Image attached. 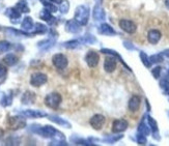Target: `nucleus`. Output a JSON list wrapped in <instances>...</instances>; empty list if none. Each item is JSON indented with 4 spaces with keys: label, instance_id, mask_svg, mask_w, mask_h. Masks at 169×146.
I'll use <instances>...</instances> for the list:
<instances>
[{
    "label": "nucleus",
    "instance_id": "2eb2a0df",
    "mask_svg": "<svg viewBox=\"0 0 169 146\" xmlns=\"http://www.w3.org/2000/svg\"><path fill=\"white\" fill-rule=\"evenodd\" d=\"M139 106H140V97L139 96H133L130 100L129 102V109L131 111H137L138 109H139Z\"/></svg>",
    "mask_w": 169,
    "mask_h": 146
},
{
    "label": "nucleus",
    "instance_id": "7ed1b4c3",
    "mask_svg": "<svg viewBox=\"0 0 169 146\" xmlns=\"http://www.w3.org/2000/svg\"><path fill=\"white\" fill-rule=\"evenodd\" d=\"M52 63L57 70H65L66 69L67 64H69V60H67L66 55H63L61 53H58V54L53 55Z\"/></svg>",
    "mask_w": 169,
    "mask_h": 146
},
{
    "label": "nucleus",
    "instance_id": "412c9836",
    "mask_svg": "<svg viewBox=\"0 0 169 146\" xmlns=\"http://www.w3.org/2000/svg\"><path fill=\"white\" fill-rule=\"evenodd\" d=\"M8 15L9 16V18H11V19H19V18H20V13H19V11H17V9H15V8L8 9Z\"/></svg>",
    "mask_w": 169,
    "mask_h": 146
},
{
    "label": "nucleus",
    "instance_id": "c85d7f7f",
    "mask_svg": "<svg viewBox=\"0 0 169 146\" xmlns=\"http://www.w3.org/2000/svg\"><path fill=\"white\" fill-rule=\"evenodd\" d=\"M51 2H56V3H61L62 0H51Z\"/></svg>",
    "mask_w": 169,
    "mask_h": 146
},
{
    "label": "nucleus",
    "instance_id": "bb28decb",
    "mask_svg": "<svg viewBox=\"0 0 169 146\" xmlns=\"http://www.w3.org/2000/svg\"><path fill=\"white\" fill-rule=\"evenodd\" d=\"M61 12L62 13H67V9H69V2L67 1H62L61 2Z\"/></svg>",
    "mask_w": 169,
    "mask_h": 146
},
{
    "label": "nucleus",
    "instance_id": "f257e3e1",
    "mask_svg": "<svg viewBox=\"0 0 169 146\" xmlns=\"http://www.w3.org/2000/svg\"><path fill=\"white\" fill-rule=\"evenodd\" d=\"M61 102L62 97L58 92H51L45 97V105L51 109H57Z\"/></svg>",
    "mask_w": 169,
    "mask_h": 146
},
{
    "label": "nucleus",
    "instance_id": "423d86ee",
    "mask_svg": "<svg viewBox=\"0 0 169 146\" xmlns=\"http://www.w3.org/2000/svg\"><path fill=\"white\" fill-rule=\"evenodd\" d=\"M119 27L124 31H126L127 33H130V34H133V33L136 32L137 30V26L133 21H130V20L127 19H123L119 21Z\"/></svg>",
    "mask_w": 169,
    "mask_h": 146
},
{
    "label": "nucleus",
    "instance_id": "f03ea898",
    "mask_svg": "<svg viewBox=\"0 0 169 146\" xmlns=\"http://www.w3.org/2000/svg\"><path fill=\"white\" fill-rule=\"evenodd\" d=\"M88 15H89V9L86 6L81 5L77 8V11L75 13V20L77 22H79L80 24L84 25L88 21Z\"/></svg>",
    "mask_w": 169,
    "mask_h": 146
},
{
    "label": "nucleus",
    "instance_id": "9b49d317",
    "mask_svg": "<svg viewBox=\"0 0 169 146\" xmlns=\"http://www.w3.org/2000/svg\"><path fill=\"white\" fill-rule=\"evenodd\" d=\"M104 69L107 73H112L116 69V61L112 57H108L104 62Z\"/></svg>",
    "mask_w": 169,
    "mask_h": 146
},
{
    "label": "nucleus",
    "instance_id": "1a4fd4ad",
    "mask_svg": "<svg viewBox=\"0 0 169 146\" xmlns=\"http://www.w3.org/2000/svg\"><path fill=\"white\" fill-rule=\"evenodd\" d=\"M128 128V122L124 119H117L113 122L112 131L114 133H119V132L124 131Z\"/></svg>",
    "mask_w": 169,
    "mask_h": 146
},
{
    "label": "nucleus",
    "instance_id": "9d476101",
    "mask_svg": "<svg viewBox=\"0 0 169 146\" xmlns=\"http://www.w3.org/2000/svg\"><path fill=\"white\" fill-rule=\"evenodd\" d=\"M161 36H162L161 32L159 31V30H157V29H151L147 33L148 42H150L151 44H154V45H155V44H157L159 40H160Z\"/></svg>",
    "mask_w": 169,
    "mask_h": 146
},
{
    "label": "nucleus",
    "instance_id": "4be33fe9",
    "mask_svg": "<svg viewBox=\"0 0 169 146\" xmlns=\"http://www.w3.org/2000/svg\"><path fill=\"white\" fill-rule=\"evenodd\" d=\"M17 8H18L20 11L23 12V13H28L29 12V8L27 4L25 3V1H20L18 4H17Z\"/></svg>",
    "mask_w": 169,
    "mask_h": 146
},
{
    "label": "nucleus",
    "instance_id": "a211bd4d",
    "mask_svg": "<svg viewBox=\"0 0 169 146\" xmlns=\"http://www.w3.org/2000/svg\"><path fill=\"white\" fill-rule=\"evenodd\" d=\"M100 32L103 33V34H113L114 30L111 28L109 25L103 24V25H101V27H100Z\"/></svg>",
    "mask_w": 169,
    "mask_h": 146
},
{
    "label": "nucleus",
    "instance_id": "f8f14e48",
    "mask_svg": "<svg viewBox=\"0 0 169 146\" xmlns=\"http://www.w3.org/2000/svg\"><path fill=\"white\" fill-rule=\"evenodd\" d=\"M22 114L30 118H39V117H43L47 115L45 112H42L40 110H25L22 112Z\"/></svg>",
    "mask_w": 169,
    "mask_h": 146
},
{
    "label": "nucleus",
    "instance_id": "aec40b11",
    "mask_svg": "<svg viewBox=\"0 0 169 146\" xmlns=\"http://www.w3.org/2000/svg\"><path fill=\"white\" fill-rule=\"evenodd\" d=\"M40 18H42L43 20H45V21L50 22L51 21V19H53V17L51 16V13H50V12L48 11V9H46V11H43L42 13H40Z\"/></svg>",
    "mask_w": 169,
    "mask_h": 146
},
{
    "label": "nucleus",
    "instance_id": "c756f323",
    "mask_svg": "<svg viewBox=\"0 0 169 146\" xmlns=\"http://www.w3.org/2000/svg\"><path fill=\"white\" fill-rule=\"evenodd\" d=\"M166 3H167V5L169 6V0H167V1H166Z\"/></svg>",
    "mask_w": 169,
    "mask_h": 146
},
{
    "label": "nucleus",
    "instance_id": "b1692460",
    "mask_svg": "<svg viewBox=\"0 0 169 146\" xmlns=\"http://www.w3.org/2000/svg\"><path fill=\"white\" fill-rule=\"evenodd\" d=\"M47 31V27L43 24H35V32L36 33H44Z\"/></svg>",
    "mask_w": 169,
    "mask_h": 146
},
{
    "label": "nucleus",
    "instance_id": "6e6552de",
    "mask_svg": "<svg viewBox=\"0 0 169 146\" xmlns=\"http://www.w3.org/2000/svg\"><path fill=\"white\" fill-rule=\"evenodd\" d=\"M99 60H100L99 54L94 52V51H89L85 55V61L89 67H96L99 64Z\"/></svg>",
    "mask_w": 169,
    "mask_h": 146
},
{
    "label": "nucleus",
    "instance_id": "6ab92c4d",
    "mask_svg": "<svg viewBox=\"0 0 169 146\" xmlns=\"http://www.w3.org/2000/svg\"><path fill=\"white\" fill-rule=\"evenodd\" d=\"M11 48H12L11 43L6 42V40H1V42H0V53L8 52Z\"/></svg>",
    "mask_w": 169,
    "mask_h": 146
},
{
    "label": "nucleus",
    "instance_id": "f3484780",
    "mask_svg": "<svg viewBox=\"0 0 169 146\" xmlns=\"http://www.w3.org/2000/svg\"><path fill=\"white\" fill-rule=\"evenodd\" d=\"M22 28L25 30H30L33 28V21L30 17H26L22 22Z\"/></svg>",
    "mask_w": 169,
    "mask_h": 146
},
{
    "label": "nucleus",
    "instance_id": "5701e85b",
    "mask_svg": "<svg viewBox=\"0 0 169 146\" xmlns=\"http://www.w3.org/2000/svg\"><path fill=\"white\" fill-rule=\"evenodd\" d=\"M93 16H94V18H96V20H102L104 18V13L102 9H100L99 8H94Z\"/></svg>",
    "mask_w": 169,
    "mask_h": 146
},
{
    "label": "nucleus",
    "instance_id": "4468645a",
    "mask_svg": "<svg viewBox=\"0 0 169 146\" xmlns=\"http://www.w3.org/2000/svg\"><path fill=\"white\" fill-rule=\"evenodd\" d=\"M66 29L69 32L76 33V32H78L80 30V25L78 24V22H77L76 20H71V21H69L66 23Z\"/></svg>",
    "mask_w": 169,
    "mask_h": 146
},
{
    "label": "nucleus",
    "instance_id": "dca6fc26",
    "mask_svg": "<svg viewBox=\"0 0 169 146\" xmlns=\"http://www.w3.org/2000/svg\"><path fill=\"white\" fill-rule=\"evenodd\" d=\"M18 60H19L18 57H17L16 55H13V54H8V55L3 58V62H4L6 65L13 66L18 62Z\"/></svg>",
    "mask_w": 169,
    "mask_h": 146
},
{
    "label": "nucleus",
    "instance_id": "cd10ccee",
    "mask_svg": "<svg viewBox=\"0 0 169 146\" xmlns=\"http://www.w3.org/2000/svg\"><path fill=\"white\" fill-rule=\"evenodd\" d=\"M6 72H8L6 67H5L4 65H2V64H0V78L4 77L5 75H6Z\"/></svg>",
    "mask_w": 169,
    "mask_h": 146
},
{
    "label": "nucleus",
    "instance_id": "0eeeda50",
    "mask_svg": "<svg viewBox=\"0 0 169 146\" xmlns=\"http://www.w3.org/2000/svg\"><path fill=\"white\" fill-rule=\"evenodd\" d=\"M105 121H106V118L101 114L93 115L89 120L91 127H92L94 130H98V131L103 128V125L105 124Z\"/></svg>",
    "mask_w": 169,
    "mask_h": 146
},
{
    "label": "nucleus",
    "instance_id": "20e7f679",
    "mask_svg": "<svg viewBox=\"0 0 169 146\" xmlns=\"http://www.w3.org/2000/svg\"><path fill=\"white\" fill-rule=\"evenodd\" d=\"M8 127L11 130L17 131V130H21V128L26 127V121L23 117L21 116H13L9 117L8 119Z\"/></svg>",
    "mask_w": 169,
    "mask_h": 146
},
{
    "label": "nucleus",
    "instance_id": "39448f33",
    "mask_svg": "<svg viewBox=\"0 0 169 146\" xmlns=\"http://www.w3.org/2000/svg\"><path fill=\"white\" fill-rule=\"evenodd\" d=\"M48 78H47V75L46 74H43V73H34L31 75L30 77V84L34 87H40L44 85Z\"/></svg>",
    "mask_w": 169,
    "mask_h": 146
},
{
    "label": "nucleus",
    "instance_id": "a878e982",
    "mask_svg": "<svg viewBox=\"0 0 169 146\" xmlns=\"http://www.w3.org/2000/svg\"><path fill=\"white\" fill-rule=\"evenodd\" d=\"M79 44L77 40H72V42H69V43H66V48H76L77 46H78Z\"/></svg>",
    "mask_w": 169,
    "mask_h": 146
},
{
    "label": "nucleus",
    "instance_id": "ddd939ff",
    "mask_svg": "<svg viewBox=\"0 0 169 146\" xmlns=\"http://www.w3.org/2000/svg\"><path fill=\"white\" fill-rule=\"evenodd\" d=\"M22 103L24 105H30L33 104L35 101V94L31 92V91H26V92L23 94V96L21 98Z\"/></svg>",
    "mask_w": 169,
    "mask_h": 146
},
{
    "label": "nucleus",
    "instance_id": "393cba45",
    "mask_svg": "<svg viewBox=\"0 0 169 146\" xmlns=\"http://www.w3.org/2000/svg\"><path fill=\"white\" fill-rule=\"evenodd\" d=\"M11 104H12V96H5L1 101L2 106H8V105H11Z\"/></svg>",
    "mask_w": 169,
    "mask_h": 146
}]
</instances>
